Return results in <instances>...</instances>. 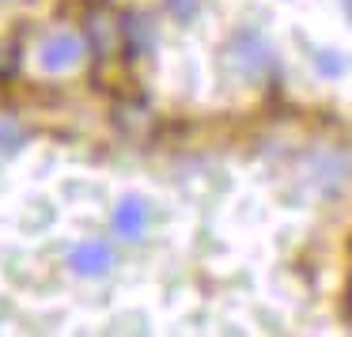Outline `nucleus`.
I'll use <instances>...</instances> for the list:
<instances>
[{"mask_svg":"<svg viewBox=\"0 0 352 337\" xmlns=\"http://www.w3.org/2000/svg\"><path fill=\"white\" fill-rule=\"evenodd\" d=\"M80 61H84V39L72 34V31L50 34L38 50V65L46 72H69V69H76Z\"/></svg>","mask_w":352,"mask_h":337,"instance_id":"obj_1","label":"nucleus"},{"mask_svg":"<svg viewBox=\"0 0 352 337\" xmlns=\"http://www.w3.org/2000/svg\"><path fill=\"white\" fill-rule=\"evenodd\" d=\"M110 265H114V250H110V243H102V239H84V243H76L69 250V269L76 276H87V281L107 276Z\"/></svg>","mask_w":352,"mask_h":337,"instance_id":"obj_2","label":"nucleus"},{"mask_svg":"<svg viewBox=\"0 0 352 337\" xmlns=\"http://www.w3.org/2000/svg\"><path fill=\"white\" fill-rule=\"evenodd\" d=\"M110 224H114V235L125 239V243H137V239H144V231H148V201L137 197V193L122 197V201L114 205Z\"/></svg>","mask_w":352,"mask_h":337,"instance_id":"obj_3","label":"nucleus"},{"mask_svg":"<svg viewBox=\"0 0 352 337\" xmlns=\"http://www.w3.org/2000/svg\"><path fill=\"white\" fill-rule=\"evenodd\" d=\"M231 61L246 76H265V69L273 65V50L258 39V34H239V42L231 46Z\"/></svg>","mask_w":352,"mask_h":337,"instance_id":"obj_4","label":"nucleus"},{"mask_svg":"<svg viewBox=\"0 0 352 337\" xmlns=\"http://www.w3.org/2000/svg\"><path fill=\"white\" fill-rule=\"evenodd\" d=\"M122 27H125V23H118L114 16H91V23H87V34H91L95 54H102V57L114 54L118 42H122Z\"/></svg>","mask_w":352,"mask_h":337,"instance_id":"obj_5","label":"nucleus"},{"mask_svg":"<svg viewBox=\"0 0 352 337\" xmlns=\"http://www.w3.org/2000/svg\"><path fill=\"white\" fill-rule=\"evenodd\" d=\"M27 133L19 122H12V118H0V155H16L19 148H23Z\"/></svg>","mask_w":352,"mask_h":337,"instance_id":"obj_6","label":"nucleus"},{"mask_svg":"<svg viewBox=\"0 0 352 337\" xmlns=\"http://www.w3.org/2000/svg\"><path fill=\"white\" fill-rule=\"evenodd\" d=\"M125 39H129V46L133 50H140V46H152V27H148V19H129L125 23Z\"/></svg>","mask_w":352,"mask_h":337,"instance_id":"obj_7","label":"nucleus"},{"mask_svg":"<svg viewBox=\"0 0 352 337\" xmlns=\"http://www.w3.org/2000/svg\"><path fill=\"white\" fill-rule=\"evenodd\" d=\"M201 4H205V0H167V12L178 23H190V19H197Z\"/></svg>","mask_w":352,"mask_h":337,"instance_id":"obj_8","label":"nucleus"},{"mask_svg":"<svg viewBox=\"0 0 352 337\" xmlns=\"http://www.w3.org/2000/svg\"><path fill=\"white\" fill-rule=\"evenodd\" d=\"M314 65H318V72H326V76H341L344 72V57L337 54V50H318Z\"/></svg>","mask_w":352,"mask_h":337,"instance_id":"obj_9","label":"nucleus"},{"mask_svg":"<svg viewBox=\"0 0 352 337\" xmlns=\"http://www.w3.org/2000/svg\"><path fill=\"white\" fill-rule=\"evenodd\" d=\"M16 65H19V46L12 39H4L0 42V76H8Z\"/></svg>","mask_w":352,"mask_h":337,"instance_id":"obj_10","label":"nucleus"},{"mask_svg":"<svg viewBox=\"0 0 352 337\" xmlns=\"http://www.w3.org/2000/svg\"><path fill=\"white\" fill-rule=\"evenodd\" d=\"M344 8H349V12H352V0H344Z\"/></svg>","mask_w":352,"mask_h":337,"instance_id":"obj_11","label":"nucleus"}]
</instances>
